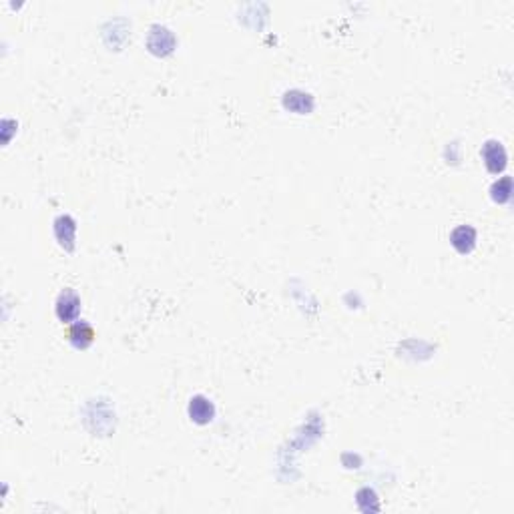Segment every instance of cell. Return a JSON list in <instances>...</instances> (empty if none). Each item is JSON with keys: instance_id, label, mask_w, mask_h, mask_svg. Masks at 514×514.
<instances>
[{"instance_id": "3957f363", "label": "cell", "mask_w": 514, "mask_h": 514, "mask_svg": "<svg viewBox=\"0 0 514 514\" xmlns=\"http://www.w3.org/2000/svg\"><path fill=\"white\" fill-rule=\"evenodd\" d=\"M482 159L490 173H500L506 167V153L504 147L496 141H488L482 149Z\"/></svg>"}, {"instance_id": "5b68a950", "label": "cell", "mask_w": 514, "mask_h": 514, "mask_svg": "<svg viewBox=\"0 0 514 514\" xmlns=\"http://www.w3.org/2000/svg\"><path fill=\"white\" fill-rule=\"evenodd\" d=\"M213 404L203 398V396H195L193 400H191V404H189V416H191V420H195L197 424H207V422H211V418H213Z\"/></svg>"}, {"instance_id": "7a4b0ae2", "label": "cell", "mask_w": 514, "mask_h": 514, "mask_svg": "<svg viewBox=\"0 0 514 514\" xmlns=\"http://www.w3.org/2000/svg\"><path fill=\"white\" fill-rule=\"evenodd\" d=\"M97 333L91 324L86 322H75L71 328L66 329V340L77 348V350H86L95 342Z\"/></svg>"}, {"instance_id": "8992f818", "label": "cell", "mask_w": 514, "mask_h": 514, "mask_svg": "<svg viewBox=\"0 0 514 514\" xmlns=\"http://www.w3.org/2000/svg\"><path fill=\"white\" fill-rule=\"evenodd\" d=\"M511 193H513V181H511V177L500 179V181L493 187V197L494 201H498V203H506V201L511 199Z\"/></svg>"}, {"instance_id": "277c9868", "label": "cell", "mask_w": 514, "mask_h": 514, "mask_svg": "<svg viewBox=\"0 0 514 514\" xmlns=\"http://www.w3.org/2000/svg\"><path fill=\"white\" fill-rule=\"evenodd\" d=\"M450 244L458 253H470L476 246V231L470 226H460L456 227L450 235Z\"/></svg>"}, {"instance_id": "6da1fadb", "label": "cell", "mask_w": 514, "mask_h": 514, "mask_svg": "<svg viewBox=\"0 0 514 514\" xmlns=\"http://www.w3.org/2000/svg\"><path fill=\"white\" fill-rule=\"evenodd\" d=\"M55 311H57V318L61 320L62 324L73 322L81 313V297L73 289H64L59 295V300H57Z\"/></svg>"}]
</instances>
